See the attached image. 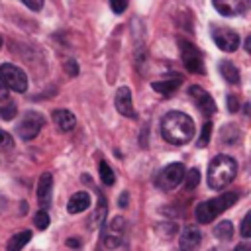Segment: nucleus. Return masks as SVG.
Masks as SVG:
<instances>
[{
  "label": "nucleus",
  "mask_w": 251,
  "mask_h": 251,
  "mask_svg": "<svg viewBox=\"0 0 251 251\" xmlns=\"http://www.w3.org/2000/svg\"><path fill=\"white\" fill-rule=\"evenodd\" d=\"M161 133L173 145H184L194 135V122L184 112H169L161 120Z\"/></svg>",
  "instance_id": "f257e3e1"
},
{
  "label": "nucleus",
  "mask_w": 251,
  "mask_h": 251,
  "mask_svg": "<svg viewBox=\"0 0 251 251\" xmlns=\"http://www.w3.org/2000/svg\"><path fill=\"white\" fill-rule=\"evenodd\" d=\"M237 175V163L229 155H216L208 165V186L214 190L226 188Z\"/></svg>",
  "instance_id": "f03ea898"
},
{
  "label": "nucleus",
  "mask_w": 251,
  "mask_h": 251,
  "mask_svg": "<svg viewBox=\"0 0 251 251\" xmlns=\"http://www.w3.org/2000/svg\"><path fill=\"white\" fill-rule=\"evenodd\" d=\"M237 202V192H226V194H220L216 198H210V200H204L196 206L194 214H196V220L200 224H210L214 222L222 212H226L227 208H231L233 204Z\"/></svg>",
  "instance_id": "7ed1b4c3"
},
{
  "label": "nucleus",
  "mask_w": 251,
  "mask_h": 251,
  "mask_svg": "<svg viewBox=\"0 0 251 251\" xmlns=\"http://www.w3.org/2000/svg\"><path fill=\"white\" fill-rule=\"evenodd\" d=\"M178 45H180V57H182L184 67L190 73L204 75V57H202L200 49L194 43H190V41H186L182 37H178Z\"/></svg>",
  "instance_id": "20e7f679"
},
{
  "label": "nucleus",
  "mask_w": 251,
  "mask_h": 251,
  "mask_svg": "<svg viewBox=\"0 0 251 251\" xmlns=\"http://www.w3.org/2000/svg\"><path fill=\"white\" fill-rule=\"evenodd\" d=\"M184 165L182 163H171L167 165L165 169L159 171V175L155 176V184L161 188V190H173L176 188L182 178H184Z\"/></svg>",
  "instance_id": "39448f33"
},
{
  "label": "nucleus",
  "mask_w": 251,
  "mask_h": 251,
  "mask_svg": "<svg viewBox=\"0 0 251 251\" xmlns=\"http://www.w3.org/2000/svg\"><path fill=\"white\" fill-rule=\"evenodd\" d=\"M124 233H126V220L122 216L112 218L104 229H102V243L106 249H118L124 243Z\"/></svg>",
  "instance_id": "423d86ee"
},
{
  "label": "nucleus",
  "mask_w": 251,
  "mask_h": 251,
  "mask_svg": "<svg viewBox=\"0 0 251 251\" xmlns=\"http://www.w3.org/2000/svg\"><path fill=\"white\" fill-rule=\"evenodd\" d=\"M0 78H2L4 86H8L14 92H25L27 90V76H25V73L20 67L12 65V63L0 65Z\"/></svg>",
  "instance_id": "0eeeda50"
},
{
  "label": "nucleus",
  "mask_w": 251,
  "mask_h": 251,
  "mask_svg": "<svg viewBox=\"0 0 251 251\" xmlns=\"http://www.w3.org/2000/svg\"><path fill=\"white\" fill-rule=\"evenodd\" d=\"M43 124H45V118H43L41 114H37V112H27V114L22 118L20 126H18V135H20V139L29 141V139L37 137V133L41 131Z\"/></svg>",
  "instance_id": "6e6552de"
},
{
  "label": "nucleus",
  "mask_w": 251,
  "mask_h": 251,
  "mask_svg": "<svg viewBox=\"0 0 251 251\" xmlns=\"http://www.w3.org/2000/svg\"><path fill=\"white\" fill-rule=\"evenodd\" d=\"M188 96L192 98V102L196 104V108L202 114H206V116H214L216 114V102L202 86H196V84L188 86Z\"/></svg>",
  "instance_id": "1a4fd4ad"
},
{
  "label": "nucleus",
  "mask_w": 251,
  "mask_h": 251,
  "mask_svg": "<svg viewBox=\"0 0 251 251\" xmlns=\"http://www.w3.org/2000/svg\"><path fill=\"white\" fill-rule=\"evenodd\" d=\"M212 39L226 53H231V51H235L239 47V35L233 29H227V27H214Z\"/></svg>",
  "instance_id": "9d476101"
},
{
  "label": "nucleus",
  "mask_w": 251,
  "mask_h": 251,
  "mask_svg": "<svg viewBox=\"0 0 251 251\" xmlns=\"http://www.w3.org/2000/svg\"><path fill=\"white\" fill-rule=\"evenodd\" d=\"M251 0H214V8L222 16H241L249 10Z\"/></svg>",
  "instance_id": "9b49d317"
},
{
  "label": "nucleus",
  "mask_w": 251,
  "mask_h": 251,
  "mask_svg": "<svg viewBox=\"0 0 251 251\" xmlns=\"http://www.w3.org/2000/svg\"><path fill=\"white\" fill-rule=\"evenodd\" d=\"M114 104H116V110H118L122 116H126V118H135V116H137L135 110H133V102H131V90H129L127 86L118 88Z\"/></svg>",
  "instance_id": "f8f14e48"
},
{
  "label": "nucleus",
  "mask_w": 251,
  "mask_h": 251,
  "mask_svg": "<svg viewBox=\"0 0 251 251\" xmlns=\"http://www.w3.org/2000/svg\"><path fill=\"white\" fill-rule=\"evenodd\" d=\"M202 239V233L196 226H186L178 237V249L180 251H194Z\"/></svg>",
  "instance_id": "ddd939ff"
},
{
  "label": "nucleus",
  "mask_w": 251,
  "mask_h": 251,
  "mask_svg": "<svg viewBox=\"0 0 251 251\" xmlns=\"http://www.w3.org/2000/svg\"><path fill=\"white\" fill-rule=\"evenodd\" d=\"M51 188H53V175L51 173H43L39 176V182H37V200H39L41 208L49 206V202H51Z\"/></svg>",
  "instance_id": "4468645a"
},
{
  "label": "nucleus",
  "mask_w": 251,
  "mask_h": 251,
  "mask_svg": "<svg viewBox=\"0 0 251 251\" xmlns=\"http://www.w3.org/2000/svg\"><path fill=\"white\" fill-rule=\"evenodd\" d=\"M180 84H182V76H180V75H173V76H167V78H163V80L151 82V88H153L155 92L163 94V96H171Z\"/></svg>",
  "instance_id": "2eb2a0df"
},
{
  "label": "nucleus",
  "mask_w": 251,
  "mask_h": 251,
  "mask_svg": "<svg viewBox=\"0 0 251 251\" xmlns=\"http://www.w3.org/2000/svg\"><path fill=\"white\" fill-rule=\"evenodd\" d=\"M53 122H55V126H57L61 131H73L75 126H76V120H75L73 112L63 110V108H59V110L53 112Z\"/></svg>",
  "instance_id": "dca6fc26"
},
{
  "label": "nucleus",
  "mask_w": 251,
  "mask_h": 251,
  "mask_svg": "<svg viewBox=\"0 0 251 251\" xmlns=\"http://www.w3.org/2000/svg\"><path fill=\"white\" fill-rule=\"evenodd\" d=\"M88 206H90V196L86 192H75L69 198L67 210H69V214H78V212H84Z\"/></svg>",
  "instance_id": "f3484780"
},
{
  "label": "nucleus",
  "mask_w": 251,
  "mask_h": 251,
  "mask_svg": "<svg viewBox=\"0 0 251 251\" xmlns=\"http://www.w3.org/2000/svg\"><path fill=\"white\" fill-rule=\"evenodd\" d=\"M31 239V231L25 229V231H18L14 237H10L8 245H6V251H22L25 247V243H29Z\"/></svg>",
  "instance_id": "a211bd4d"
},
{
  "label": "nucleus",
  "mask_w": 251,
  "mask_h": 251,
  "mask_svg": "<svg viewBox=\"0 0 251 251\" xmlns=\"http://www.w3.org/2000/svg\"><path fill=\"white\" fill-rule=\"evenodd\" d=\"M104 220H106V200H104V196L100 194V198H98V208H96L94 214L90 216V220H88V227H90V229H96V227L102 226Z\"/></svg>",
  "instance_id": "6ab92c4d"
},
{
  "label": "nucleus",
  "mask_w": 251,
  "mask_h": 251,
  "mask_svg": "<svg viewBox=\"0 0 251 251\" xmlns=\"http://www.w3.org/2000/svg\"><path fill=\"white\" fill-rule=\"evenodd\" d=\"M220 73L222 76L229 82V84H237L239 82V71L235 69V65L231 61H222L220 63Z\"/></svg>",
  "instance_id": "aec40b11"
},
{
  "label": "nucleus",
  "mask_w": 251,
  "mask_h": 251,
  "mask_svg": "<svg viewBox=\"0 0 251 251\" xmlns=\"http://www.w3.org/2000/svg\"><path fill=\"white\" fill-rule=\"evenodd\" d=\"M239 137H241L239 129H237L235 126H231V124H226V126L222 127V131H220V139H222V143H226V145L237 143Z\"/></svg>",
  "instance_id": "412c9836"
},
{
  "label": "nucleus",
  "mask_w": 251,
  "mask_h": 251,
  "mask_svg": "<svg viewBox=\"0 0 251 251\" xmlns=\"http://www.w3.org/2000/svg\"><path fill=\"white\" fill-rule=\"evenodd\" d=\"M214 235H216L218 239H222V241H229L231 235H233V226H231V222H227V220L220 222V224L214 227Z\"/></svg>",
  "instance_id": "4be33fe9"
},
{
  "label": "nucleus",
  "mask_w": 251,
  "mask_h": 251,
  "mask_svg": "<svg viewBox=\"0 0 251 251\" xmlns=\"http://www.w3.org/2000/svg\"><path fill=\"white\" fill-rule=\"evenodd\" d=\"M98 171H100V180H102L106 186H112V184L116 182V175H114V171L110 169V165H108L106 161H100Z\"/></svg>",
  "instance_id": "5701e85b"
},
{
  "label": "nucleus",
  "mask_w": 251,
  "mask_h": 251,
  "mask_svg": "<svg viewBox=\"0 0 251 251\" xmlns=\"http://www.w3.org/2000/svg\"><path fill=\"white\" fill-rule=\"evenodd\" d=\"M16 102H12V100H6L4 98V104L0 106V118L2 120H12L14 116H16Z\"/></svg>",
  "instance_id": "b1692460"
},
{
  "label": "nucleus",
  "mask_w": 251,
  "mask_h": 251,
  "mask_svg": "<svg viewBox=\"0 0 251 251\" xmlns=\"http://www.w3.org/2000/svg\"><path fill=\"white\" fill-rule=\"evenodd\" d=\"M184 176H186V180H184L186 190H192L198 186V182H200V171L198 169H190L188 173H184Z\"/></svg>",
  "instance_id": "393cba45"
},
{
  "label": "nucleus",
  "mask_w": 251,
  "mask_h": 251,
  "mask_svg": "<svg viewBox=\"0 0 251 251\" xmlns=\"http://www.w3.org/2000/svg\"><path fill=\"white\" fill-rule=\"evenodd\" d=\"M49 214L45 212V210H39V212H35V216H33V224H35V227L37 229H45L47 226H49Z\"/></svg>",
  "instance_id": "a878e982"
},
{
  "label": "nucleus",
  "mask_w": 251,
  "mask_h": 251,
  "mask_svg": "<svg viewBox=\"0 0 251 251\" xmlns=\"http://www.w3.org/2000/svg\"><path fill=\"white\" fill-rule=\"evenodd\" d=\"M210 133H212V122H206L204 127H202V133H200L198 147H206V145H208V141H210Z\"/></svg>",
  "instance_id": "bb28decb"
},
{
  "label": "nucleus",
  "mask_w": 251,
  "mask_h": 251,
  "mask_svg": "<svg viewBox=\"0 0 251 251\" xmlns=\"http://www.w3.org/2000/svg\"><path fill=\"white\" fill-rule=\"evenodd\" d=\"M12 143H14V141H12V135L0 129V151H4V149H10V147H12Z\"/></svg>",
  "instance_id": "cd10ccee"
},
{
  "label": "nucleus",
  "mask_w": 251,
  "mask_h": 251,
  "mask_svg": "<svg viewBox=\"0 0 251 251\" xmlns=\"http://www.w3.org/2000/svg\"><path fill=\"white\" fill-rule=\"evenodd\" d=\"M110 8L114 10V14H122L127 8V0H110Z\"/></svg>",
  "instance_id": "c85d7f7f"
},
{
  "label": "nucleus",
  "mask_w": 251,
  "mask_h": 251,
  "mask_svg": "<svg viewBox=\"0 0 251 251\" xmlns=\"http://www.w3.org/2000/svg\"><path fill=\"white\" fill-rule=\"evenodd\" d=\"M249 222H251V214L247 212V214H245V218H243V222H241V235H243V237H249V235H251Z\"/></svg>",
  "instance_id": "c756f323"
},
{
  "label": "nucleus",
  "mask_w": 251,
  "mask_h": 251,
  "mask_svg": "<svg viewBox=\"0 0 251 251\" xmlns=\"http://www.w3.org/2000/svg\"><path fill=\"white\" fill-rule=\"evenodd\" d=\"M65 71L69 73V76H76L78 75V63H75L73 59L65 63Z\"/></svg>",
  "instance_id": "7c9ffc66"
},
{
  "label": "nucleus",
  "mask_w": 251,
  "mask_h": 251,
  "mask_svg": "<svg viewBox=\"0 0 251 251\" xmlns=\"http://www.w3.org/2000/svg\"><path fill=\"white\" fill-rule=\"evenodd\" d=\"M29 10H33V12H37V10H41L43 8V0H22Z\"/></svg>",
  "instance_id": "2f4dec72"
},
{
  "label": "nucleus",
  "mask_w": 251,
  "mask_h": 251,
  "mask_svg": "<svg viewBox=\"0 0 251 251\" xmlns=\"http://www.w3.org/2000/svg\"><path fill=\"white\" fill-rule=\"evenodd\" d=\"M227 110H229V112H237V110H239V100H237L233 94L227 96Z\"/></svg>",
  "instance_id": "473e14b6"
},
{
  "label": "nucleus",
  "mask_w": 251,
  "mask_h": 251,
  "mask_svg": "<svg viewBox=\"0 0 251 251\" xmlns=\"http://www.w3.org/2000/svg\"><path fill=\"white\" fill-rule=\"evenodd\" d=\"M67 245H69L71 249H76V247H80V241L75 239V237H69V239H67Z\"/></svg>",
  "instance_id": "72a5a7b5"
},
{
  "label": "nucleus",
  "mask_w": 251,
  "mask_h": 251,
  "mask_svg": "<svg viewBox=\"0 0 251 251\" xmlns=\"http://www.w3.org/2000/svg\"><path fill=\"white\" fill-rule=\"evenodd\" d=\"M118 204H120V208H126L127 206V192H122L120 194V202Z\"/></svg>",
  "instance_id": "f704fd0d"
},
{
  "label": "nucleus",
  "mask_w": 251,
  "mask_h": 251,
  "mask_svg": "<svg viewBox=\"0 0 251 251\" xmlns=\"http://www.w3.org/2000/svg\"><path fill=\"white\" fill-rule=\"evenodd\" d=\"M8 94H6V86H4V82H2V78H0V102L6 98Z\"/></svg>",
  "instance_id": "c9c22d12"
},
{
  "label": "nucleus",
  "mask_w": 251,
  "mask_h": 251,
  "mask_svg": "<svg viewBox=\"0 0 251 251\" xmlns=\"http://www.w3.org/2000/svg\"><path fill=\"white\" fill-rule=\"evenodd\" d=\"M235 251H251V249H249V245H247V243H239V245L235 247Z\"/></svg>",
  "instance_id": "e433bc0d"
},
{
  "label": "nucleus",
  "mask_w": 251,
  "mask_h": 251,
  "mask_svg": "<svg viewBox=\"0 0 251 251\" xmlns=\"http://www.w3.org/2000/svg\"><path fill=\"white\" fill-rule=\"evenodd\" d=\"M245 49H247V51H251V37H247V39H245Z\"/></svg>",
  "instance_id": "4c0bfd02"
},
{
  "label": "nucleus",
  "mask_w": 251,
  "mask_h": 251,
  "mask_svg": "<svg viewBox=\"0 0 251 251\" xmlns=\"http://www.w3.org/2000/svg\"><path fill=\"white\" fill-rule=\"evenodd\" d=\"M210 251H226V247H214V249H210Z\"/></svg>",
  "instance_id": "58836bf2"
},
{
  "label": "nucleus",
  "mask_w": 251,
  "mask_h": 251,
  "mask_svg": "<svg viewBox=\"0 0 251 251\" xmlns=\"http://www.w3.org/2000/svg\"><path fill=\"white\" fill-rule=\"evenodd\" d=\"M0 45H2V37H0Z\"/></svg>",
  "instance_id": "ea45409f"
}]
</instances>
